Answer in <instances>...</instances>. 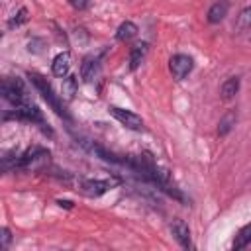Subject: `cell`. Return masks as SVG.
I'll return each instance as SVG.
<instances>
[{
  "instance_id": "obj_1",
  "label": "cell",
  "mask_w": 251,
  "mask_h": 251,
  "mask_svg": "<svg viewBox=\"0 0 251 251\" xmlns=\"http://www.w3.org/2000/svg\"><path fill=\"white\" fill-rule=\"evenodd\" d=\"M27 78L31 80V84L39 90V94L43 96V100L55 110V114H59L61 118H67L69 120V114H67V110H65V106H63V102H61V98L53 92V88H51V84L47 82V78H43L41 75H37V73H27Z\"/></svg>"
},
{
  "instance_id": "obj_2",
  "label": "cell",
  "mask_w": 251,
  "mask_h": 251,
  "mask_svg": "<svg viewBox=\"0 0 251 251\" xmlns=\"http://www.w3.org/2000/svg\"><path fill=\"white\" fill-rule=\"evenodd\" d=\"M49 157H51V153L47 149H43V147H31V149H27L24 155H20L16 159V169L22 171V169H31L35 165H43V163L49 161Z\"/></svg>"
},
{
  "instance_id": "obj_3",
  "label": "cell",
  "mask_w": 251,
  "mask_h": 251,
  "mask_svg": "<svg viewBox=\"0 0 251 251\" xmlns=\"http://www.w3.org/2000/svg\"><path fill=\"white\" fill-rule=\"evenodd\" d=\"M0 90H2L4 100H8V102H10L14 108H16V106L25 104V92H24V86H22V82H20V80H10V78H4V80H2Z\"/></svg>"
},
{
  "instance_id": "obj_4",
  "label": "cell",
  "mask_w": 251,
  "mask_h": 251,
  "mask_svg": "<svg viewBox=\"0 0 251 251\" xmlns=\"http://www.w3.org/2000/svg\"><path fill=\"white\" fill-rule=\"evenodd\" d=\"M108 110H110V114H112L124 127L133 129V131H141V129H143V120H141V116H137V114H133V112H129V110L118 108V106H110Z\"/></svg>"
},
{
  "instance_id": "obj_5",
  "label": "cell",
  "mask_w": 251,
  "mask_h": 251,
  "mask_svg": "<svg viewBox=\"0 0 251 251\" xmlns=\"http://www.w3.org/2000/svg\"><path fill=\"white\" fill-rule=\"evenodd\" d=\"M192 67H194L192 57H188V55H184V53H176V55H173L171 61H169L171 75H173L176 80H182V78L192 71Z\"/></svg>"
},
{
  "instance_id": "obj_6",
  "label": "cell",
  "mask_w": 251,
  "mask_h": 251,
  "mask_svg": "<svg viewBox=\"0 0 251 251\" xmlns=\"http://www.w3.org/2000/svg\"><path fill=\"white\" fill-rule=\"evenodd\" d=\"M6 120L8 118H16V120H24V122H31V124H43V114L37 106H31V104H22V106H16V110L12 114H6L4 116Z\"/></svg>"
},
{
  "instance_id": "obj_7",
  "label": "cell",
  "mask_w": 251,
  "mask_h": 251,
  "mask_svg": "<svg viewBox=\"0 0 251 251\" xmlns=\"http://www.w3.org/2000/svg\"><path fill=\"white\" fill-rule=\"evenodd\" d=\"M112 188V184L108 180H100V178H90V180H82L80 182V192L84 196H90V198H98L102 194H106L108 190Z\"/></svg>"
},
{
  "instance_id": "obj_8",
  "label": "cell",
  "mask_w": 251,
  "mask_h": 251,
  "mask_svg": "<svg viewBox=\"0 0 251 251\" xmlns=\"http://www.w3.org/2000/svg\"><path fill=\"white\" fill-rule=\"evenodd\" d=\"M69 69H71V53L69 51H61L53 63H51V73L59 78H65L69 75Z\"/></svg>"
},
{
  "instance_id": "obj_9",
  "label": "cell",
  "mask_w": 251,
  "mask_h": 251,
  "mask_svg": "<svg viewBox=\"0 0 251 251\" xmlns=\"http://www.w3.org/2000/svg\"><path fill=\"white\" fill-rule=\"evenodd\" d=\"M171 231H173V235L176 237V241L180 243L182 249H190L192 247V243H190V229H188V226L182 220H175L171 224Z\"/></svg>"
},
{
  "instance_id": "obj_10",
  "label": "cell",
  "mask_w": 251,
  "mask_h": 251,
  "mask_svg": "<svg viewBox=\"0 0 251 251\" xmlns=\"http://www.w3.org/2000/svg\"><path fill=\"white\" fill-rule=\"evenodd\" d=\"M98 71H100V63L96 57H86L80 65V76L84 82H92L94 76L98 75Z\"/></svg>"
},
{
  "instance_id": "obj_11",
  "label": "cell",
  "mask_w": 251,
  "mask_h": 251,
  "mask_svg": "<svg viewBox=\"0 0 251 251\" xmlns=\"http://www.w3.org/2000/svg\"><path fill=\"white\" fill-rule=\"evenodd\" d=\"M227 10H229V2L227 0H218L208 10V22L210 24H220L227 16Z\"/></svg>"
},
{
  "instance_id": "obj_12",
  "label": "cell",
  "mask_w": 251,
  "mask_h": 251,
  "mask_svg": "<svg viewBox=\"0 0 251 251\" xmlns=\"http://www.w3.org/2000/svg\"><path fill=\"white\" fill-rule=\"evenodd\" d=\"M145 55H147V43H135L129 53V69L135 71L141 65V61L145 59Z\"/></svg>"
},
{
  "instance_id": "obj_13",
  "label": "cell",
  "mask_w": 251,
  "mask_h": 251,
  "mask_svg": "<svg viewBox=\"0 0 251 251\" xmlns=\"http://www.w3.org/2000/svg\"><path fill=\"white\" fill-rule=\"evenodd\" d=\"M235 122H237V112L235 110H229L227 114H224L220 124H218V135H222V137L227 135L231 131V127L235 126Z\"/></svg>"
},
{
  "instance_id": "obj_14",
  "label": "cell",
  "mask_w": 251,
  "mask_h": 251,
  "mask_svg": "<svg viewBox=\"0 0 251 251\" xmlns=\"http://www.w3.org/2000/svg\"><path fill=\"white\" fill-rule=\"evenodd\" d=\"M76 90H78V80H76V76H75V75H67V76L63 78V86H61V92H63L65 100H73L75 94H76Z\"/></svg>"
},
{
  "instance_id": "obj_15",
  "label": "cell",
  "mask_w": 251,
  "mask_h": 251,
  "mask_svg": "<svg viewBox=\"0 0 251 251\" xmlns=\"http://www.w3.org/2000/svg\"><path fill=\"white\" fill-rule=\"evenodd\" d=\"M135 35H137V25H135L133 22H124V24H120V27H118V31H116L118 41H129V39H133Z\"/></svg>"
},
{
  "instance_id": "obj_16",
  "label": "cell",
  "mask_w": 251,
  "mask_h": 251,
  "mask_svg": "<svg viewBox=\"0 0 251 251\" xmlns=\"http://www.w3.org/2000/svg\"><path fill=\"white\" fill-rule=\"evenodd\" d=\"M237 90H239V78H237V76L227 78V80L222 84V88H220V92H222V98H224V100L233 98V96L237 94Z\"/></svg>"
},
{
  "instance_id": "obj_17",
  "label": "cell",
  "mask_w": 251,
  "mask_h": 251,
  "mask_svg": "<svg viewBox=\"0 0 251 251\" xmlns=\"http://www.w3.org/2000/svg\"><path fill=\"white\" fill-rule=\"evenodd\" d=\"M249 243H251V224H247L245 227H241L237 231V235L233 239V249H241V247H245Z\"/></svg>"
},
{
  "instance_id": "obj_18",
  "label": "cell",
  "mask_w": 251,
  "mask_h": 251,
  "mask_svg": "<svg viewBox=\"0 0 251 251\" xmlns=\"http://www.w3.org/2000/svg\"><path fill=\"white\" fill-rule=\"evenodd\" d=\"M235 27H237L239 31H243V29H251V6H245V8L239 12L237 22H235Z\"/></svg>"
},
{
  "instance_id": "obj_19",
  "label": "cell",
  "mask_w": 251,
  "mask_h": 251,
  "mask_svg": "<svg viewBox=\"0 0 251 251\" xmlns=\"http://www.w3.org/2000/svg\"><path fill=\"white\" fill-rule=\"evenodd\" d=\"M29 12H27V8H20L10 20H8V27L10 29H14V27H20L22 24H25L27 20H29V16H27Z\"/></svg>"
},
{
  "instance_id": "obj_20",
  "label": "cell",
  "mask_w": 251,
  "mask_h": 251,
  "mask_svg": "<svg viewBox=\"0 0 251 251\" xmlns=\"http://www.w3.org/2000/svg\"><path fill=\"white\" fill-rule=\"evenodd\" d=\"M10 241H12V233H10V229H8V227H2V235H0V249H8Z\"/></svg>"
},
{
  "instance_id": "obj_21",
  "label": "cell",
  "mask_w": 251,
  "mask_h": 251,
  "mask_svg": "<svg viewBox=\"0 0 251 251\" xmlns=\"http://www.w3.org/2000/svg\"><path fill=\"white\" fill-rule=\"evenodd\" d=\"M69 4L75 8V10H84L88 6V0H69Z\"/></svg>"
},
{
  "instance_id": "obj_22",
  "label": "cell",
  "mask_w": 251,
  "mask_h": 251,
  "mask_svg": "<svg viewBox=\"0 0 251 251\" xmlns=\"http://www.w3.org/2000/svg\"><path fill=\"white\" fill-rule=\"evenodd\" d=\"M57 204H59L61 208H63V206H65V208H73V202H71V200H57Z\"/></svg>"
}]
</instances>
